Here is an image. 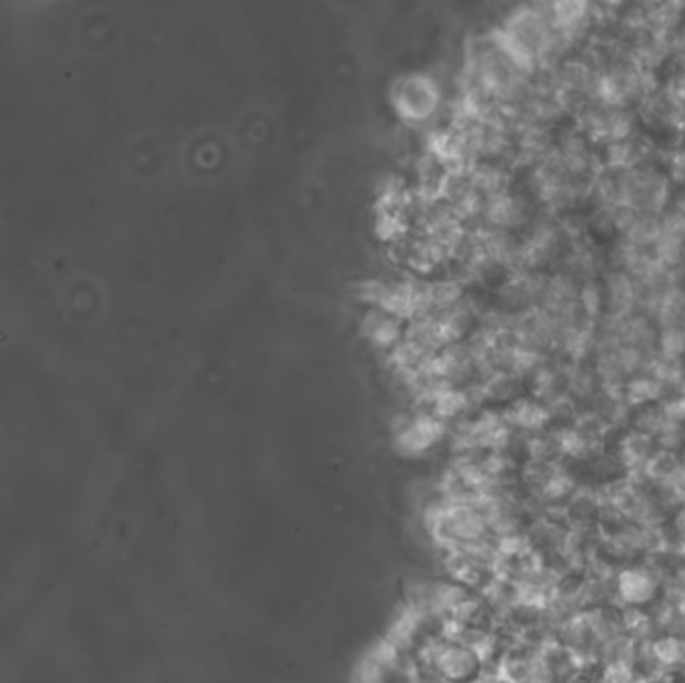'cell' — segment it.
<instances>
[{
  "instance_id": "obj_9",
  "label": "cell",
  "mask_w": 685,
  "mask_h": 683,
  "mask_svg": "<svg viewBox=\"0 0 685 683\" xmlns=\"http://www.w3.org/2000/svg\"><path fill=\"white\" fill-rule=\"evenodd\" d=\"M662 410L667 420L685 423V393H679L674 400H665Z\"/></svg>"
},
{
  "instance_id": "obj_8",
  "label": "cell",
  "mask_w": 685,
  "mask_h": 683,
  "mask_svg": "<svg viewBox=\"0 0 685 683\" xmlns=\"http://www.w3.org/2000/svg\"><path fill=\"white\" fill-rule=\"evenodd\" d=\"M633 677L635 675H633L632 663L620 662V660L608 662L605 670H603V680H608V682H632Z\"/></svg>"
},
{
  "instance_id": "obj_7",
  "label": "cell",
  "mask_w": 685,
  "mask_h": 683,
  "mask_svg": "<svg viewBox=\"0 0 685 683\" xmlns=\"http://www.w3.org/2000/svg\"><path fill=\"white\" fill-rule=\"evenodd\" d=\"M660 353L665 358L682 359L685 355V329L682 325L662 327L657 335Z\"/></svg>"
},
{
  "instance_id": "obj_2",
  "label": "cell",
  "mask_w": 685,
  "mask_h": 683,
  "mask_svg": "<svg viewBox=\"0 0 685 683\" xmlns=\"http://www.w3.org/2000/svg\"><path fill=\"white\" fill-rule=\"evenodd\" d=\"M654 452V435L640 432V430H632L620 439L617 457L622 462L623 469H633V467H642L643 463L647 462L650 455Z\"/></svg>"
},
{
  "instance_id": "obj_14",
  "label": "cell",
  "mask_w": 685,
  "mask_h": 683,
  "mask_svg": "<svg viewBox=\"0 0 685 683\" xmlns=\"http://www.w3.org/2000/svg\"><path fill=\"white\" fill-rule=\"evenodd\" d=\"M684 11H685V0H684Z\"/></svg>"
},
{
  "instance_id": "obj_5",
  "label": "cell",
  "mask_w": 685,
  "mask_h": 683,
  "mask_svg": "<svg viewBox=\"0 0 685 683\" xmlns=\"http://www.w3.org/2000/svg\"><path fill=\"white\" fill-rule=\"evenodd\" d=\"M578 301H580L583 315L590 317V319H598L605 311V293L593 279L583 281L580 291H578Z\"/></svg>"
},
{
  "instance_id": "obj_12",
  "label": "cell",
  "mask_w": 685,
  "mask_h": 683,
  "mask_svg": "<svg viewBox=\"0 0 685 683\" xmlns=\"http://www.w3.org/2000/svg\"><path fill=\"white\" fill-rule=\"evenodd\" d=\"M679 462H682V465H685V443H684V447H682V449H679Z\"/></svg>"
},
{
  "instance_id": "obj_3",
  "label": "cell",
  "mask_w": 685,
  "mask_h": 683,
  "mask_svg": "<svg viewBox=\"0 0 685 683\" xmlns=\"http://www.w3.org/2000/svg\"><path fill=\"white\" fill-rule=\"evenodd\" d=\"M665 385L662 381L643 373V375H632L623 383V400L630 407H642L647 403L664 397Z\"/></svg>"
},
{
  "instance_id": "obj_4",
  "label": "cell",
  "mask_w": 685,
  "mask_h": 683,
  "mask_svg": "<svg viewBox=\"0 0 685 683\" xmlns=\"http://www.w3.org/2000/svg\"><path fill=\"white\" fill-rule=\"evenodd\" d=\"M652 653H654L655 662L662 663L665 668H672V665L684 662L685 642L675 633H664L662 638L652 642Z\"/></svg>"
},
{
  "instance_id": "obj_11",
  "label": "cell",
  "mask_w": 685,
  "mask_h": 683,
  "mask_svg": "<svg viewBox=\"0 0 685 683\" xmlns=\"http://www.w3.org/2000/svg\"><path fill=\"white\" fill-rule=\"evenodd\" d=\"M674 210L677 215H679V219H682L685 225V193L682 197H679V199H677V203H675Z\"/></svg>"
},
{
  "instance_id": "obj_6",
  "label": "cell",
  "mask_w": 685,
  "mask_h": 683,
  "mask_svg": "<svg viewBox=\"0 0 685 683\" xmlns=\"http://www.w3.org/2000/svg\"><path fill=\"white\" fill-rule=\"evenodd\" d=\"M635 413L632 415L633 430H640L643 433H650V435H657L660 430L664 427L667 417L664 415L662 405L655 407L654 403H647L642 407H635Z\"/></svg>"
},
{
  "instance_id": "obj_13",
  "label": "cell",
  "mask_w": 685,
  "mask_h": 683,
  "mask_svg": "<svg viewBox=\"0 0 685 683\" xmlns=\"http://www.w3.org/2000/svg\"><path fill=\"white\" fill-rule=\"evenodd\" d=\"M679 325L684 327L685 329V313H684V317H682V323H679Z\"/></svg>"
},
{
  "instance_id": "obj_10",
  "label": "cell",
  "mask_w": 685,
  "mask_h": 683,
  "mask_svg": "<svg viewBox=\"0 0 685 683\" xmlns=\"http://www.w3.org/2000/svg\"><path fill=\"white\" fill-rule=\"evenodd\" d=\"M674 527H675V531H677L679 536L682 537L685 536V505L684 507H682V509H679V514L675 516Z\"/></svg>"
},
{
  "instance_id": "obj_1",
  "label": "cell",
  "mask_w": 685,
  "mask_h": 683,
  "mask_svg": "<svg viewBox=\"0 0 685 683\" xmlns=\"http://www.w3.org/2000/svg\"><path fill=\"white\" fill-rule=\"evenodd\" d=\"M617 596L627 606H643L654 600L657 593V579L645 568L623 569L615 578Z\"/></svg>"
}]
</instances>
